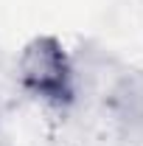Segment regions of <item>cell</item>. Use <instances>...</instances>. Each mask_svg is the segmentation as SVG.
<instances>
[{
  "instance_id": "obj_1",
  "label": "cell",
  "mask_w": 143,
  "mask_h": 146,
  "mask_svg": "<svg viewBox=\"0 0 143 146\" xmlns=\"http://www.w3.org/2000/svg\"><path fill=\"white\" fill-rule=\"evenodd\" d=\"M17 76L25 93H31L45 104L68 107L76 96V76H73L70 56L62 39L51 34H39L25 42L17 59Z\"/></svg>"
}]
</instances>
